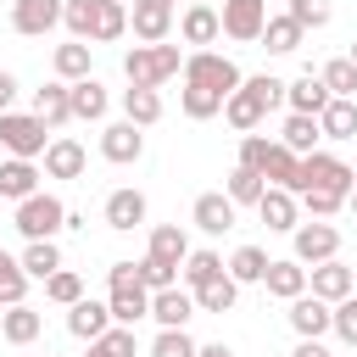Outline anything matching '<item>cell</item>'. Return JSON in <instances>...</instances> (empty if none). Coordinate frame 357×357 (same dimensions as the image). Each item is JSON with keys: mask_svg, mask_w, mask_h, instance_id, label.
Here are the masks:
<instances>
[{"mask_svg": "<svg viewBox=\"0 0 357 357\" xmlns=\"http://www.w3.org/2000/svg\"><path fill=\"white\" fill-rule=\"evenodd\" d=\"M290 257L301 262V268H318V262H329V257H340V229L335 223H296L290 229Z\"/></svg>", "mask_w": 357, "mask_h": 357, "instance_id": "obj_5", "label": "cell"}, {"mask_svg": "<svg viewBox=\"0 0 357 357\" xmlns=\"http://www.w3.org/2000/svg\"><path fill=\"white\" fill-rule=\"evenodd\" d=\"M329 100H335V95L324 89V78H318V73H301L296 84H284V106H290L296 117H318Z\"/></svg>", "mask_w": 357, "mask_h": 357, "instance_id": "obj_22", "label": "cell"}, {"mask_svg": "<svg viewBox=\"0 0 357 357\" xmlns=\"http://www.w3.org/2000/svg\"><path fill=\"white\" fill-rule=\"evenodd\" d=\"M28 273H22V262L11 257V251H0V307H17L22 296H28Z\"/></svg>", "mask_w": 357, "mask_h": 357, "instance_id": "obj_45", "label": "cell"}, {"mask_svg": "<svg viewBox=\"0 0 357 357\" xmlns=\"http://www.w3.org/2000/svg\"><path fill=\"white\" fill-rule=\"evenodd\" d=\"M351 296H357V268H351Z\"/></svg>", "mask_w": 357, "mask_h": 357, "instance_id": "obj_61", "label": "cell"}, {"mask_svg": "<svg viewBox=\"0 0 357 357\" xmlns=\"http://www.w3.org/2000/svg\"><path fill=\"white\" fill-rule=\"evenodd\" d=\"M268 134H240V167H251V173H262V156H268Z\"/></svg>", "mask_w": 357, "mask_h": 357, "instance_id": "obj_53", "label": "cell"}, {"mask_svg": "<svg viewBox=\"0 0 357 357\" xmlns=\"http://www.w3.org/2000/svg\"><path fill=\"white\" fill-rule=\"evenodd\" d=\"M346 212H351V218H357V184H351V195H346Z\"/></svg>", "mask_w": 357, "mask_h": 357, "instance_id": "obj_58", "label": "cell"}, {"mask_svg": "<svg viewBox=\"0 0 357 357\" xmlns=\"http://www.w3.org/2000/svg\"><path fill=\"white\" fill-rule=\"evenodd\" d=\"M318 78H324V89H329L335 100H357V67H351L346 56L324 61V67H318Z\"/></svg>", "mask_w": 357, "mask_h": 357, "instance_id": "obj_41", "label": "cell"}, {"mask_svg": "<svg viewBox=\"0 0 357 357\" xmlns=\"http://www.w3.org/2000/svg\"><path fill=\"white\" fill-rule=\"evenodd\" d=\"M134 6H173V0H134Z\"/></svg>", "mask_w": 357, "mask_h": 357, "instance_id": "obj_60", "label": "cell"}, {"mask_svg": "<svg viewBox=\"0 0 357 357\" xmlns=\"http://www.w3.org/2000/svg\"><path fill=\"white\" fill-rule=\"evenodd\" d=\"M106 307H112V324L134 329L139 318H151V290H139V284H123V290H112V296H106Z\"/></svg>", "mask_w": 357, "mask_h": 357, "instance_id": "obj_30", "label": "cell"}, {"mask_svg": "<svg viewBox=\"0 0 357 357\" xmlns=\"http://www.w3.org/2000/svg\"><path fill=\"white\" fill-rule=\"evenodd\" d=\"M195 357H234V351H229L223 340H212V346H195Z\"/></svg>", "mask_w": 357, "mask_h": 357, "instance_id": "obj_57", "label": "cell"}, {"mask_svg": "<svg viewBox=\"0 0 357 357\" xmlns=\"http://www.w3.org/2000/svg\"><path fill=\"white\" fill-rule=\"evenodd\" d=\"M45 145H50V128H45L33 112H0V151H6V156L39 162Z\"/></svg>", "mask_w": 357, "mask_h": 357, "instance_id": "obj_4", "label": "cell"}, {"mask_svg": "<svg viewBox=\"0 0 357 357\" xmlns=\"http://www.w3.org/2000/svg\"><path fill=\"white\" fill-rule=\"evenodd\" d=\"M123 117H128L134 128L162 123V89H123Z\"/></svg>", "mask_w": 357, "mask_h": 357, "instance_id": "obj_34", "label": "cell"}, {"mask_svg": "<svg viewBox=\"0 0 357 357\" xmlns=\"http://www.w3.org/2000/svg\"><path fill=\"white\" fill-rule=\"evenodd\" d=\"M195 296V312H234V301H240V284L229 279V273H218L212 284H201V290H190Z\"/></svg>", "mask_w": 357, "mask_h": 357, "instance_id": "obj_36", "label": "cell"}, {"mask_svg": "<svg viewBox=\"0 0 357 357\" xmlns=\"http://www.w3.org/2000/svg\"><path fill=\"white\" fill-rule=\"evenodd\" d=\"M290 357H335V351H329L324 340H296V351H290Z\"/></svg>", "mask_w": 357, "mask_h": 357, "instance_id": "obj_56", "label": "cell"}, {"mask_svg": "<svg viewBox=\"0 0 357 357\" xmlns=\"http://www.w3.org/2000/svg\"><path fill=\"white\" fill-rule=\"evenodd\" d=\"M268 262H273V257H268L262 245H240V251H234V257L223 262V273H229L234 284H262V273H268Z\"/></svg>", "mask_w": 357, "mask_h": 357, "instance_id": "obj_32", "label": "cell"}, {"mask_svg": "<svg viewBox=\"0 0 357 357\" xmlns=\"http://www.w3.org/2000/svg\"><path fill=\"white\" fill-rule=\"evenodd\" d=\"M318 134L324 139H357V100H329L318 112Z\"/></svg>", "mask_w": 357, "mask_h": 357, "instance_id": "obj_33", "label": "cell"}, {"mask_svg": "<svg viewBox=\"0 0 357 357\" xmlns=\"http://www.w3.org/2000/svg\"><path fill=\"white\" fill-rule=\"evenodd\" d=\"M45 357H56V351H45Z\"/></svg>", "mask_w": 357, "mask_h": 357, "instance_id": "obj_63", "label": "cell"}, {"mask_svg": "<svg viewBox=\"0 0 357 357\" xmlns=\"http://www.w3.org/2000/svg\"><path fill=\"white\" fill-rule=\"evenodd\" d=\"M262 117H268V112H262V100H257V95L245 89V78H240V89L223 100V123H229L234 134H257V123H262Z\"/></svg>", "mask_w": 357, "mask_h": 357, "instance_id": "obj_28", "label": "cell"}, {"mask_svg": "<svg viewBox=\"0 0 357 357\" xmlns=\"http://www.w3.org/2000/svg\"><path fill=\"white\" fill-rule=\"evenodd\" d=\"M307 296H318V301H346L351 296V268L340 262V257H329V262H318V268H307Z\"/></svg>", "mask_w": 357, "mask_h": 357, "instance_id": "obj_13", "label": "cell"}, {"mask_svg": "<svg viewBox=\"0 0 357 357\" xmlns=\"http://www.w3.org/2000/svg\"><path fill=\"white\" fill-rule=\"evenodd\" d=\"M61 28H67L78 45H95V0H67V6H61Z\"/></svg>", "mask_w": 357, "mask_h": 357, "instance_id": "obj_44", "label": "cell"}, {"mask_svg": "<svg viewBox=\"0 0 357 357\" xmlns=\"http://www.w3.org/2000/svg\"><path fill=\"white\" fill-rule=\"evenodd\" d=\"M17 262H22V273H28V279H39V284H45V279H50L56 268H67V262H61V245H56V240H28Z\"/></svg>", "mask_w": 357, "mask_h": 357, "instance_id": "obj_31", "label": "cell"}, {"mask_svg": "<svg viewBox=\"0 0 357 357\" xmlns=\"http://www.w3.org/2000/svg\"><path fill=\"white\" fill-rule=\"evenodd\" d=\"M11 229L22 234V240H56L61 229H67V206L56 201V195H28V201H17V218H11Z\"/></svg>", "mask_w": 357, "mask_h": 357, "instance_id": "obj_3", "label": "cell"}, {"mask_svg": "<svg viewBox=\"0 0 357 357\" xmlns=\"http://www.w3.org/2000/svg\"><path fill=\"white\" fill-rule=\"evenodd\" d=\"M84 357H139V335L134 329H123V324H112L100 340H89V351Z\"/></svg>", "mask_w": 357, "mask_h": 357, "instance_id": "obj_42", "label": "cell"}, {"mask_svg": "<svg viewBox=\"0 0 357 357\" xmlns=\"http://www.w3.org/2000/svg\"><path fill=\"white\" fill-rule=\"evenodd\" d=\"M11 100H17V73L0 67V112H11Z\"/></svg>", "mask_w": 357, "mask_h": 357, "instance_id": "obj_55", "label": "cell"}, {"mask_svg": "<svg viewBox=\"0 0 357 357\" xmlns=\"http://www.w3.org/2000/svg\"><path fill=\"white\" fill-rule=\"evenodd\" d=\"M262 184H273V190H301V156L296 151H284L279 139L268 145V156H262Z\"/></svg>", "mask_w": 357, "mask_h": 357, "instance_id": "obj_23", "label": "cell"}, {"mask_svg": "<svg viewBox=\"0 0 357 357\" xmlns=\"http://www.w3.org/2000/svg\"><path fill=\"white\" fill-rule=\"evenodd\" d=\"M218 273H223V257H218V251H206V245H201V251H190V257H184V268H178L184 290H201V284H212Z\"/></svg>", "mask_w": 357, "mask_h": 357, "instance_id": "obj_37", "label": "cell"}, {"mask_svg": "<svg viewBox=\"0 0 357 357\" xmlns=\"http://www.w3.org/2000/svg\"><path fill=\"white\" fill-rule=\"evenodd\" d=\"M151 357H195V340H190V329H156V340H151Z\"/></svg>", "mask_w": 357, "mask_h": 357, "instance_id": "obj_51", "label": "cell"}, {"mask_svg": "<svg viewBox=\"0 0 357 357\" xmlns=\"http://www.w3.org/2000/svg\"><path fill=\"white\" fill-rule=\"evenodd\" d=\"M190 6H212V0H190Z\"/></svg>", "mask_w": 357, "mask_h": 357, "instance_id": "obj_62", "label": "cell"}, {"mask_svg": "<svg viewBox=\"0 0 357 357\" xmlns=\"http://www.w3.org/2000/svg\"><path fill=\"white\" fill-rule=\"evenodd\" d=\"M45 301H56V307H73V301H84V279H78L73 268H56V273L45 279Z\"/></svg>", "mask_w": 357, "mask_h": 357, "instance_id": "obj_47", "label": "cell"}, {"mask_svg": "<svg viewBox=\"0 0 357 357\" xmlns=\"http://www.w3.org/2000/svg\"><path fill=\"white\" fill-rule=\"evenodd\" d=\"M351 184H357V167H346L340 156H329V151L301 156V190H335V195H351ZM301 190H296V195H301Z\"/></svg>", "mask_w": 357, "mask_h": 357, "instance_id": "obj_6", "label": "cell"}, {"mask_svg": "<svg viewBox=\"0 0 357 357\" xmlns=\"http://www.w3.org/2000/svg\"><path fill=\"white\" fill-rule=\"evenodd\" d=\"M106 329H112V307H106V301H89V296H84V301L67 307V335H73V340H100Z\"/></svg>", "mask_w": 357, "mask_h": 357, "instance_id": "obj_21", "label": "cell"}, {"mask_svg": "<svg viewBox=\"0 0 357 357\" xmlns=\"http://www.w3.org/2000/svg\"><path fill=\"white\" fill-rule=\"evenodd\" d=\"M145 257H156L162 268H184V257H190V234H184V223H156Z\"/></svg>", "mask_w": 357, "mask_h": 357, "instance_id": "obj_24", "label": "cell"}, {"mask_svg": "<svg viewBox=\"0 0 357 357\" xmlns=\"http://www.w3.org/2000/svg\"><path fill=\"white\" fill-rule=\"evenodd\" d=\"M106 284H112V290H123V284H139V279H134V262H112V268H106Z\"/></svg>", "mask_w": 357, "mask_h": 357, "instance_id": "obj_54", "label": "cell"}, {"mask_svg": "<svg viewBox=\"0 0 357 357\" xmlns=\"http://www.w3.org/2000/svg\"><path fill=\"white\" fill-rule=\"evenodd\" d=\"M296 201H301V206H307V218H318V223H329V218L346 206V195H335V190H301Z\"/></svg>", "mask_w": 357, "mask_h": 357, "instance_id": "obj_50", "label": "cell"}, {"mask_svg": "<svg viewBox=\"0 0 357 357\" xmlns=\"http://www.w3.org/2000/svg\"><path fill=\"white\" fill-rule=\"evenodd\" d=\"M245 89L262 100V112H273V106H284V78H273V73H251L245 78Z\"/></svg>", "mask_w": 357, "mask_h": 357, "instance_id": "obj_52", "label": "cell"}, {"mask_svg": "<svg viewBox=\"0 0 357 357\" xmlns=\"http://www.w3.org/2000/svg\"><path fill=\"white\" fill-rule=\"evenodd\" d=\"M178 112H184L190 123H206V117H223V95H206V89H195V84H184V89H178Z\"/></svg>", "mask_w": 357, "mask_h": 357, "instance_id": "obj_43", "label": "cell"}, {"mask_svg": "<svg viewBox=\"0 0 357 357\" xmlns=\"http://www.w3.org/2000/svg\"><path fill=\"white\" fill-rule=\"evenodd\" d=\"M151 318H156V329H184L195 318V296L184 284H167V290L151 296Z\"/></svg>", "mask_w": 357, "mask_h": 357, "instance_id": "obj_17", "label": "cell"}, {"mask_svg": "<svg viewBox=\"0 0 357 357\" xmlns=\"http://www.w3.org/2000/svg\"><path fill=\"white\" fill-rule=\"evenodd\" d=\"M346 61H351V67H357V39H351V50H346Z\"/></svg>", "mask_w": 357, "mask_h": 357, "instance_id": "obj_59", "label": "cell"}, {"mask_svg": "<svg viewBox=\"0 0 357 357\" xmlns=\"http://www.w3.org/2000/svg\"><path fill=\"white\" fill-rule=\"evenodd\" d=\"M128 28H134L139 45H167L173 39V6H134Z\"/></svg>", "mask_w": 357, "mask_h": 357, "instance_id": "obj_25", "label": "cell"}, {"mask_svg": "<svg viewBox=\"0 0 357 357\" xmlns=\"http://www.w3.org/2000/svg\"><path fill=\"white\" fill-rule=\"evenodd\" d=\"M145 212H151V201H145V190H134V184H123V190L106 195V229H117V234L139 229Z\"/></svg>", "mask_w": 357, "mask_h": 357, "instance_id": "obj_12", "label": "cell"}, {"mask_svg": "<svg viewBox=\"0 0 357 357\" xmlns=\"http://www.w3.org/2000/svg\"><path fill=\"white\" fill-rule=\"evenodd\" d=\"M67 100H73V123H100L112 112V95H106V84L95 73L78 78V84H67Z\"/></svg>", "mask_w": 357, "mask_h": 357, "instance_id": "obj_15", "label": "cell"}, {"mask_svg": "<svg viewBox=\"0 0 357 357\" xmlns=\"http://www.w3.org/2000/svg\"><path fill=\"white\" fill-rule=\"evenodd\" d=\"M262 290H268L273 301H296V296H307V268H301L296 257H273L268 273H262Z\"/></svg>", "mask_w": 357, "mask_h": 357, "instance_id": "obj_16", "label": "cell"}, {"mask_svg": "<svg viewBox=\"0 0 357 357\" xmlns=\"http://www.w3.org/2000/svg\"><path fill=\"white\" fill-rule=\"evenodd\" d=\"M262 190H268V184H262V173H251V167H240V162L229 167V184H223V195H229L234 206H257V201H262Z\"/></svg>", "mask_w": 357, "mask_h": 357, "instance_id": "obj_39", "label": "cell"}, {"mask_svg": "<svg viewBox=\"0 0 357 357\" xmlns=\"http://www.w3.org/2000/svg\"><path fill=\"white\" fill-rule=\"evenodd\" d=\"M284 307H290L284 318H290L296 340H324V335H329V312H335L329 301H318V296H296V301H284Z\"/></svg>", "mask_w": 357, "mask_h": 357, "instance_id": "obj_14", "label": "cell"}, {"mask_svg": "<svg viewBox=\"0 0 357 357\" xmlns=\"http://www.w3.org/2000/svg\"><path fill=\"white\" fill-rule=\"evenodd\" d=\"M301 28L290 22V17H268L262 22V45H268V56H290V50H301Z\"/></svg>", "mask_w": 357, "mask_h": 357, "instance_id": "obj_38", "label": "cell"}, {"mask_svg": "<svg viewBox=\"0 0 357 357\" xmlns=\"http://www.w3.org/2000/svg\"><path fill=\"white\" fill-rule=\"evenodd\" d=\"M262 22H268V0H223L218 6V28L234 45H257L262 39Z\"/></svg>", "mask_w": 357, "mask_h": 357, "instance_id": "obj_7", "label": "cell"}, {"mask_svg": "<svg viewBox=\"0 0 357 357\" xmlns=\"http://www.w3.org/2000/svg\"><path fill=\"white\" fill-rule=\"evenodd\" d=\"M240 78H245V73H240L229 56H218V50H190V56H184V84H195V89H206V95H223V100H229V95L240 89Z\"/></svg>", "mask_w": 357, "mask_h": 357, "instance_id": "obj_2", "label": "cell"}, {"mask_svg": "<svg viewBox=\"0 0 357 357\" xmlns=\"http://www.w3.org/2000/svg\"><path fill=\"white\" fill-rule=\"evenodd\" d=\"M39 329H45V318H39L28 301H17V307H0V335H6L11 346H33V340H39Z\"/></svg>", "mask_w": 357, "mask_h": 357, "instance_id": "obj_29", "label": "cell"}, {"mask_svg": "<svg viewBox=\"0 0 357 357\" xmlns=\"http://www.w3.org/2000/svg\"><path fill=\"white\" fill-rule=\"evenodd\" d=\"M39 162H45V167H39L45 178H84L89 151H84L78 139H67V134H61V139H50V145H45V156H39Z\"/></svg>", "mask_w": 357, "mask_h": 357, "instance_id": "obj_11", "label": "cell"}, {"mask_svg": "<svg viewBox=\"0 0 357 357\" xmlns=\"http://www.w3.org/2000/svg\"><path fill=\"white\" fill-rule=\"evenodd\" d=\"M329 335H340V346L357 351V296L335 301V312H329Z\"/></svg>", "mask_w": 357, "mask_h": 357, "instance_id": "obj_49", "label": "cell"}, {"mask_svg": "<svg viewBox=\"0 0 357 357\" xmlns=\"http://www.w3.org/2000/svg\"><path fill=\"white\" fill-rule=\"evenodd\" d=\"M234 218H240V206H234L223 190H206V195H195V206H190V223H195L201 234H229Z\"/></svg>", "mask_w": 357, "mask_h": 357, "instance_id": "obj_10", "label": "cell"}, {"mask_svg": "<svg viewBox=\"0 0 357 357\" xmlns=\"http://www.w3.org/2000/svg\"><path fill=\"white\" fill-rule=\"evenodd\" d=\"M39 162H22V156H6L0 162V201H28V195H39Z\"/></svg>", "mask_w": 357, "mask_h": 357, "instance_id": "obj_18", "label": "cell"}, {"mask_svg": "<svg viewBox=\"0 0 357 357\" xmlns=\"http://www.w3.org/2000/svg\"><path fill=\"white\" fill-rule=\"evenodd\" d=\"M279 145L284 151H296V156H312L318 145H324V134H318V117H284V134H279Z\"/></svg>", "mask_w": 357, "mask_h": 357, "instance_id": "obj_35", "label": "cell"}, {"mask_svg": "<svg viewBox=\"0 0 357 357\" xmlns=\"http://www.w3.org/2000/svg\"><path fill=\"white\" fill-rule=\"evenodd\" d=\"M61 6L67 0H11V28L22 39H45L50 28H61Z\"/></svg>", "mask_w": 357, "mask_h": 357, "instance_id": "obj_8", "label": "cell"}, {"mask_svg": "<svg viewBox=\"0 0 357 357\" xmlns=\"http://www.w3.org/2000/svg\"><path fill=\"white\" fill-rule=\"evenodd\" d=\"M173 28H178V39L195 45V50H206V45L223 39V28H218V6H184V17H178Z\"/></svg>", "mask_w": 357, "mask_h": 357, "instance_id": "obj_19", "label": "cell"}, {"mask_svg": "<svg viewBox=\"0 0 357 357\" xmlns=\"http://www.w3.org/2000/svg\"><path fill=\"white\" fill-rule=\"evenodd\" d=\"M284 17L307 33V28H329V17H335V6L329 0H284Z\"/></svg>", "mask_w": 357, "mask_h": 357, "instance_id": "obj_46", "label": "cell"}, {"mask_svg": "<svg viewBox=\"0 0 357 357\" xmlns=\"http://www.w3.org/2000/svg\"><path fill=\"white\" fill-rule=\"evenodd\" d=\"M128 33V11L123 0H95V45H112Z\"/></svg>", "mask_w": 357, "mask_h": 357, "instance_id": "obj_40", "label": "cell"}, {"mask_svg": "<svg viewBox=\"0 0 357 357\" xmlns=\"http://www.w3.org/2000/svg\"><path fill=\"white\" fill-rule=\"evenodd\" d=\"M257 218H262L273 234H290V229L301 223V201H296L290 190H273V184H268V190H262V201H257Z\"/></svg>", "mask_w": 357, "mask_h": 357, "instance_id": "obj_20", "label": "cell"}, {"mask_svg": "<svg viewBox=\"0 0 357 357\" xmlns=\"http://www.w3.org/2000/svg\"><path fill=\"white\" fill-rule=\"evenodd\" d=\"M33 117H39V123H45L50 134H56L61 123H73V100H67V84H61V78H56V84H39V89H33Z\"/></svg>", "mask_w": 357, "mask_h": 357, "instance_id": "obj_26", "label": "cell"}, {"mask_svg": "<svg viewBox=\"0 0 357 357\" xmlns=\"http://www.w3.org/2000/svg\"><path fill=\"white\" fill-rule=\"evenodd\" d=\"M50 67H56V78H61V84H78V78H89V67H95V45L67 39V45H56V50H50Z\"/></svg>", "mask_w": 357, "mask_h": 357, "instance_id": "obj_27", "label": "cell"}, {"mask_svg": "<svg viewBox=\"0 0 357 357\" xmlns=\"http://www.w3.org/2000/svg\"><path fill=\"white\" fill-rule=\"evenodd\" d=\"M100 156L117 162V167H134V162L145 156V128H134L128 117H123V123H106V128H100Z\"/></svg>", "mask_w": 357, "mask_h": 357, "instance_id": "obj_9", "label": "cell"}, {"mask_svg": "<svg viewBox=\"0 0 357 357\" xmlns=\"http://www.w3.org/2000/svg\"><path fill=\"white\" fill-rule=\"evenodd\" d=\"M134 279H139V290H151V296H156V290L178 284V268H162L156 257H139V262H134Z\"/></svg>", "mask_w": 357, "mask_h": 357, "instance_id": "obj_48", "label": "cell"}, {"mask_svg": "<svg viewBox=\"0 0 357 357\" xmlns=\"http://www.w3.org/2000/svg\"><path fill=\"white\" fill-rule=\"evenodd\" d=\"M178 67H184L178 45H134V50L123 56V78H128V89H162Z\"/></svg>", "mask_w": 357, "mask_h": 357, "instance_id": "obj_1", "label": "cell"}]
</instances>
